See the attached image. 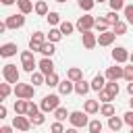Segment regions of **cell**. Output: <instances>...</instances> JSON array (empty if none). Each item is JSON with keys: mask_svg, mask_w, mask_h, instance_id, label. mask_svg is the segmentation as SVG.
Returning <instances> with one entry per match:
<instances>
[{"mask_svg": "<svg viewBox=\"0 0 133 133\" xmlns=\"http://www.w3.org/2000/svg\"><path fill=\"white\" fill-rule=\"evenodd\" d=\"M12 91H15L17 100H31L33 94H35V85H31V83H17Z\"/></svg>", "mask_w": 133, "mask_h": 133, "instance_id": "1", "label": "cell"}, {"mask_svg": "<svg viewBox=\"0 0 133 133\" xmlns=\"http://www.w3.org/2000/svg\"><path fill=\"white\" fill-rule=\"evenodd\" d=\"M58 104H60V96L58 94H48V96H44L39 108H42V112H54L58 108Z\"/></svg>", "mask_w": 133, "mask_h": 133, "instance_id": "2", "label": "cell"}, {"mask_svg": "<svg viewBox=\"0 0 133 133\" xmlns=\"http://www.w3.org/2000/svg\"><path fill=\"white\" fill-rule=\"evenodd\" d=\"M21 66H23V71H27V73H35L37 62H35L31 50H23V52H21Z\"/></svg>", "mask_w": 133, "mask_h": 133, "instance_id": "3", "label": "cell"}, {"mask_svg": "<svg viewBox=\"0 0 133 133\" xmlns=\"http://www.w3.org/2000/svg\"><path fill=\"white\" fill-rule=\"evenodd\" d=\"M2 77H4V81L6 83H19V77H21V73H19V69H17V64H12V62H8V64H4V69H2Z\"/></svg>", "mask_w": 133, "mask_h": 133, "instance_id": "4", "label": "cell"}, {"mask_svg": "<svg viewBox=\"0 0 133 133\" xmlns=\"http://www.w3.org/2000/svg\"><path fill=\"white\" fill-rule=\"evenodd\" d=\"M69 123H71V127H75V129L87 127V125H89V121H87V112H81V110H75V112H71V116H69Z\"/></svg>", "mask_w": 133, "mask_h": 133, "instance_id": "5", "label": "cell"}, {"mask_svg": "<svg viewBox=\"0 0 133 133\" xmlns=\"http://www.w3.org/2000/svg\"><path fill=\"white\" fill-rule=\"evenodd\" d=\"M75 27L79 29V33H85V31H91V29L96 27V19H94L91 15H83V17H79V19H77V23H75Z\"/></svg>", "mask_w": 133, "mask_h": 133, "instance_id": "6", "label": "cell"}, {"mask_svg": "<svg viewBox=\"0 0 133 133\" xmlns=\"http://www.w3.org/2000/svg\"><path fill=\"white\" fill-rule=\"evenodd\" d=\"M6 29H21L25 25V15L23 12H17V15H8L6 21H4Z\"/></svg>", "mask_w": 133, "mask_h": 133, "instance_id": "7", "label": "cell"}, {"mask_svg": "<svg viewBox=\"0 0 133 133\" xmlns=\"http://www.w3.org/2000/svg\"><path fill=\"white\" fill-rule=\"evenodd\" d=\"M12 127L19 129L21 133H25V131H29L33 125H31L29 116H25V114H15V118H12Z\"/></svg>", "mask_w": 133, "mask_h": 133, "instance_id": "8", "label": "cell"}, {"mask_svg": "<svg viewBox=\"0 0 133 133\" xmlns=\"http://www.w3.org/2000/svg\"><path fill=\"white\" fill-rule=\"evenodd\" d=\"M44 44H46V35H44L42 31H35V33L29 37V50H31V52H39Z\"/></svg>", "mask_w": 133, "mask_h": 133, "instance_id": "9", "label": "cell"}, {"mask_svg": "<svg viewBox=\"0 0 133 133\" xmlns=\"http://www.w3.org/2000/svg\"><path fill=\"white\" fill-rule=\"evenodd\" d=\"M104 77H106L108 81H118V79H123V77H125V66H118V64H114V66H108Z\"/></svg>", "mask_w": 133, "mask_h": 133, "instance_id": "10", "label": "cell"}, {"mask_svg": "<svg viewBox=\"0 0 133 133\" xmlns=\"http://www.w3.org/2000/svg\"><path fill=\"white\" fill-rule=\"evenodd\" d=\"M81 42H83V48L94 50V48L98 46V35H96L94 31H85V33H81Z\"/></svg>", "mask_w": 133, "mask_h": 133, "instance_id": "11", "label": "cell"}, {"mask_svg": "<svg viewBox=\"0 0 133 133\" xmlns=\"http://www.w3.org/2000/svg\"><path fill=\"white\" fill-rule=\"evenodd\" d=\"M129 50L127 48H123V46H116L114 50H112V58H114V62L116 64H123V62H127L129 60Z\"/></svg>", "mask_w": 133, "mask_h": 133, "instance_id": "12", "label": "cell"}, {"mask_svg": "<svg viewBox=\"0 0 133 133\" xmlns=\"http://www.w3.org/2000/svg\"><path fill=\"white\" fill-rule=\"evenodd\" d=\"M37 69H39V73H44L46 77L52 75V73H56V71H54V62H52V58H42V60L37 62Z\"/></svg>", "mask_w": 133, "mask_h": 133, "instance_id": "13", "label": "cell"}, {"mask_svg": "<svg viewBox=\"0 0 133 133\" xmlns=\"http://www.w3.org/2000/svg\"><path fill=\"white\" fill-rule=\"evenodd\" d=\"M17 44H12V42H6V44H2L0 46V56H4V58H10V56H15L17 54Z\"/></svg>", "mask_w": 133, "mask_h": 133, "instance_id": "14", "label": "cell"}, {"mask_svg": "<svg viewBox=\"0 0 133 133\" xmlns=\"http://www.w3.org/2000/svg\"><path fill=\"white\" fill-rule=\"evenodd\" d=\"M73 91H75V83H73L71 79H64V81L58 83V94H60V96H69V94H73Z\"/></svg>", "mask_w": 133, "mask_h": 133, "instance_id": "15", "label": "cell"}, {"mask_svg": "<svg viewBox=\"0 0 133 133\" xmlns=\"http://www.w3.org/2000/svg\"><path fill=\"white\" fill-rule=\"evenodd\" d=\"M114 37H116V33L108 29V31H104V33L98 35V44H100V46H110V44L114 42Z\"/></svg>", "mask_w": 133, "mask_h": 133, "instance_id": "16", "label": "cell"}, {"mask_svg": "<svg viewBox=\"0 0 133 133\" xmlns=\"http://www.w3.org/2000/svg\"><path fill=\"white\" fill-rule=\"evenodd\" d=\"M106 83H108V79H106L104 75H96V77L91 79V89H94V91H102V89L106 87Z\"/></svg>", "mask_w": 133, "mask_h": 133, "instance_id": "17", "label": "cell"}, {"mask_svg": "<svg viewBox=\"0 0 133 133\" xmlns=\"http://www.w3.org/2000/svg\"><path fill=\"white\" fill-rule=\"evenodd\" d=\"M100 100H85V104H83V110L87 112V114H96V112H100Z\"/></svg>", "mask_w": 133, "mask_h": 133, "instance_id": "18", "label": "cell"}, {"mask_svg": "<svg viewBox=\"0 0 133 133\" xmlns=\"http://www.w3.org/2000/svg\"><path fill=\"white\" fill-rule=\"evenodd\" d=\"M66 79H71L73 83H77V81L83 79V71H81L79 66H71V69L66 71Z\"/></svg>", "mask_w": 133, "mask_h": 133, "instance_id": "19", "label": "cell"}, {"mask_svg": "<svg viewBox=\"0 0 133 133\" xmlns=\"http://www.w3.org/2000/svg\"><path fill=\"white\" fill-rule=\"evenodd\" d=\"M89 89H91V83H87L85 79H81V81L75 83V94H77V96H85Z\"/></svg>", "mask_w": 133, "mask_h": 133, "instance_id": "20", "label": "cell"}, {"mask_svg": "<svg viewBox=\"0 0 133 133\" xmlns=\"http://www.w3.org/2000/svg\"><path fill=\"white\" fill-rule=\"evenodd\" d=\"M17 6H19V12H23V15H29L31 10H35V4L31 0H19Z\"/></svg>", "mask_w": 133, "mask_h": 133, "instance_id": "21", "label": "cell"}, {"mask_svg": "<svg viewBox=\"0 0 133 133\" xmlns=\"http://www.w3.org/2000/svg\"><path fill=\"white\" fill-rule=\"evenodd\" d=\"M29 110V100H17L15 102V114H25L27 116Z\"/></svg>", "mask_w": 133, "mask_h": 133, "instance_id": "22", "label": "cell"}, {"mask_svg": "<svg viewBox=\"0 0 133 133\" xmlns=\"http://www.w3.org/2000/svg\"><path fill=\"white\" fill-rule=\"evenodd\" d=\"M123 123H125V121H123L121 116H110V118H108V127H110V131H116V133L121 131Z\"/></svg>", "mask_w": 133, "mask_h": 133, "instance_id": "23", "label": "cell"}, {"mask_svg": "<svg viewBox=\"0 0 133 133\" xmlns=\"http://www.w3.org/2000/svg\"><path fill=\"white\" fill-rule=\"evenodd\" d=\"M48 4H46V0H37L35 2V15H39V17H48Z\"/></svg>", "mask_w": 133, "mask_h": 133, "instance_id": "24", "label": "cell"}, {"mask_svg": "<svg viewBox=\"0 0 133 133\" xmlns=\"http://www.w3.org/2000/svg\"><path fill=\"white\" fill-rule=\"evenodd\" d=\"M48 42H52V44H56V42H60V37H62V31L58 29V27H52L50 31H48Z\"/></svg>", "mask_w": 133, "mask_h": 133, "instance_id": "25", "label": "cell"}, {"mask_svg": "<svg viewBox=\"0 0 133 133\" xmlns=\"http://www.w3.org/2000/svg\"><path fill=\"white\" fill-rule=\"evenodd\" d=\"M42 54H44V58H52V54L56 52V48H54V44L52 42H46L44 46H42V50H39Z\"/></svg>", "mask_w": 133, "mask_h": 133, "instance_id": "26", "label": "cell"}, {"mask_svg": "<svg viewBox=\"0 0 133 133\" xmlns=\"http://www.w3.org/2000/svg\"><path fill=\"white\" fill-rule=\"evenodd\" d=\"M29 83H33V85H46V75L39 73V71H35V73H31V81Z\"/></svg>", "mask_w": 133, "mask_h": 133, "instance_id": "27", "label": "cell"}, {"mask_svg": "<svg viewBox=\"0 0 133 133\" xmlns=\"http://www.w3.org/2000/svg\"><path fill=\"white\" fill-rule=\"evenodd\" d=\"M58 29L62 31V35H71V33H73V31H75L77 27H75L73 23H69V21H62V23L58 25Z\"/></svg>", "mask_w": 133, "mask_h": 133, "instance_id": "28", "label": "cell"}, {"mask_svg": "<svg viewBox=\"0 0 133 133\" xmlns=\"http://www.w3.org/2000/svg\"><path fill=\"white\" fill-rule=\"evenodd\" d=\"M104 89H106V91H108L112 98H116V96H118V91H121V87H118V83H116V81H108Z\"/></svg>", "mask_w": 133, "mask_h": 133, "instance_id": "29", "label": "cell"}, {"mask_svg": "<svg viewBox=\"0 0 133 133\" xmlns=\"http://www.w3.org/2000/svg\"><path fill=\"white\" fill-rule=\"evenodd\" d=\"M54 116H56V121H66L69 116H71V112H66V108H62V106H58L56 110H54Z\"/></svg>", "mask_w": 133, "mask_h": 133, "instance_id": "30", "label": "cell"}, {"mask_svg": "<svg viewBox=\"0 0 133 133\" xmlns=\"http://www.w3.org/2000/svg\"><path fill=\"white\" fill-rule=\"evenodd\" d=\"M87 129H89V133H102V121H100V118H94V121H89Z\"/></svg>", "mask_w": 133, "mask_h": 133, "instance_id": "31", "label": "cell"}, {"mask_svg": "<svg viewBox=\"0 0 133 133\" xmlns=\"http://www.w3.org/2000/svg\"><path fill=\"white\" fill-rule=\"evenodd\" d=\"M29 121H31V125H33V127H39V125H44V123H46V112H37V114H35V116H31Z\"/></svg>", "mask_w": 133, "mask_h": 133, "instance_id": "32", "label": "cell"}, {"mask_svg": "<svg viewBox=\"0 0 133 133\" xmlns=\"http://www.w3.org/2000/svg\"><path fill=\"white\" fill-rule=\"evenodd\" d=\"M77 4H79V8H81V10L89 12V10L96 6V0H77Z\"/></svg>", "mask_w": 133, "mask_h": 133, "instance_id": "33", "label": "cell"}, {"mask_svg": "<svg viewBox=\"0 0 133 133\" xmlns=\"http://www.w3.org/2000/svg\"><path fill=\"white\" fill-rule=\"evenodd\" d=\"M104 19L108 21V25H110V27H114V25H116V23L121 21V19H118V15H116L114 10H110V12H106V15H104Z\"/></svg>", "mask_w": 133, "mask_h": 133, "instance_id": "34", "label": "cell"}, {"mask_svg": "<svg viewBox=\"0 0 133 133\" xmlns=\"http://www.w3.org/2000/svg\"><path fill=\"white\" fill-rule=\"evenodd\" d=\"M108 21L106 19H96V31L98 33H104V31H108Z\"/></svg>", "mask_w": 133, "mask_h": 133, "instance_id": "35", "label": "cell"}, {"mask_svg": "<svg viewBox=\"0 0 133 133\" xmlns=\"http://www.w3.org/2000/svg\"><path fill=\"white\" fill-rule=\"evenodd\" d=\"M58 83H60V77H58L56 73H52V75L46 77V85H48V87H58Z\"/></svg>", "mask_w": 133, "mask_h": 133, "instance_id": "36", "label": "cell"}, {"mask_svg": "<svg viewBox=\"0 0 133 133\" xmlns=\"http://www.w3.org/2000/svg\"><path fill=\"white\" fill-rule=\"evenodd\" d=\"M100 114L102 116H114V106L112 104H102V108H100Z\"/></svg>", "mask_w": 133, "mask_h": 133, "instance_id": "37", "label": "cell"}, {"mask_svg": "<svg viewBox=\"0 0 133 133\" xmlns=\"http://www.w3.org/2000/svg\"><path fill=\"white\" fill-rule=\"evenodd\" d=\"M46 19H48V23H50V25H60V23H62V21H60V15H58V12H54V10H50Z\"/></svg>", "mask_w": 133, "mask_h": 133, "instance_id": "38", "label": "cell"}, {"mask_svg": "<svg viewBox=\"0 0 133 133\" xmlns=\"http://www.w3.org/2000/svg\"><path fill=\"white\" fill-rule=\"evenodd\" d=\"M127 25H129V23H123V21H118V23L112 27V31H114L116 35H125V33H127Z\"/></svg>", "mask_w": 133, "mask_h": 133, "instance_id": "39", "label": "cell"}, {"mask_svg": "<svg viewBox=\"0 0 133 133\" xmlns=\"http://www.w3.org/2000/svg\"><path fill=\"white\" fill-rule=\"evenodd\" d=\"M98 100H100L102 104H110V102H112L114 98H112V96H110V94H108L106 89H102V91H98Z\"/></svg>", "mask_w": 133, "mask_h": 133, "instance_id": "40", "label": "cell"}, {"mask_svg": "<svg viewBox=\"0 0 133 133\" xmlns=\"http://www.w3.org/2000/svg\"><path fill=\"white\" fill-rule=\"evenodd\" d=\"M108 2H110V8H112L114 12L125 10V6H127V4H125V0H108Z\"/></svg>", "mask_w": 133, "mask_h": 133, "instance_id": "41", "label": "cell"}, {"mask_svg": "<svg viewBox=\"0 0 133 133\" xmlns=\"http://www.w3.org/2000/svg\"><path fill=\"white\" fill-rule=\"evenodd\" d=\"M123 12H125V19H127V23H129V25H133V4H127Z\"/></svg>", "mask_w": 133, "mask_h": 133, "instance_id": "42", "label": "cell"}, {"mask_svg": "<svg viewBox=\"0 0 133 133\" xmlns=\"http://www.w3.org/2000/svg\"><path fill=\"white\" fill-rule=\"evenodd\" d=\"M10 94V83H2L0 85V100H6Z\"/></svg>", "mask_w": 133, "mask_h": 133, "instance_id": "43", "label": "cell"}, {"mask_svg": "<svg viewBox=\"0 0 133 133\" xmlns=\"http://www.w3.org/2000/svg\"><path fill=\"white\" fill-rule=\"evenodd\" d=\"M66 129L62 127V123L60 121H56V123H52V127H50V133H64Z\"/></svg>", "mask_w": 133, "mask_h": 133, "instance_id": "44", "label": "cell"}, {"mask_svg": "<svg viewBox=\"0 0 133 133\" xmlns=\"http://www.w3.org/2000/svg\"><path fill=\"white\" fill-rule=\"evenodd\" d=\"M123 121H125V125H129V127L133 129V110H127V112L123 114Z\"/></svg>", "mask_w": 133, "mask_h": 133, "instance_id": "45", "label": "cell"}, {"mask_svg": "<svg viewBox=\"0 0 133 133\" xmlns=\"http://www.w3.org/2000/svg\"><path fill=\"white\" fill-rule=\"evenodd\" d=\"M37 112H39V108H37V106H35V104H33L31 100H29V110H27V116L31 118V116H35Z\"/></svg>", "mask_w": 133, "mask_h": 133, "instance_id": "46", "label": "cell"}, {"mask_svg": "<svg viewBox=\"0 0 133 133\" xmlns=\"http://www.w3.org/2000/svg\"><path fill=\"white\" fill-rule=\"evenodd\" d=\"M123 79H127L129 83L133 81V64H131V66H125V77H123Z\"/></svg>", "mask_w": 133, "mask_h": 133, "instance_id": "47", "label": "cell"}, {"mask_svg": "<svg viewBox=\"0 0 133 133\" xmlns=\"http://www.w3.org/2000/svg\"><path fill=\"white\" fill-rule=\"evenodd\" d=\"M0 133H12V127H8V125H2V127H0Z\"/></svg>", "mask_w": 133, "mask_h": 133, "instance_id": "48", "label": "cell"}, {"mask_svg": "<svg viewBox=\"0 0 133 133\" xmlns=\"http://www.w3.org/2000/svg\"><path fill=\"white\" fill-rule=\"evenodd\" d=\"M0 118H6V106L4 104L0 106Z\"/></svg>", "mask_w": 133, "mask_h": 133, "instance_id": "49", "label": "cell"}, {"mask_svg": "<svg viewBox=\"0 0 133 133\" xmlns=\"http://www.w3.org/2000/svg\"><path fill=\"white\" fill-rule=\"evenodd\" d=\"M127 94H129V96H133V81H131V83H127Z\"/></svg>", "mask_w": 133, "mask_h": 133, "instance_id": "50", "label": "cell"}, {"mask_svg": "<svg viewBox=\"0 0 133 133\" xmlns=\"http://www.w3.org/2000/svg\"><path fill=\"white\" fill-rule=\"evenodd\" d=\"M15 2H19V0H2L4 6H10V4H15Z\"/></svg>", "mask_w": 133, "mask_h": 133, "instance_id": "51", "label": "cell"}, {"mask_svg": "<svg viewBox=\"0 0 133 133\" xmlns=\"http://www.w3.org/2000/svg\"><path fill=\"white\" fill-rule=\"evenodd\" d=\"M64 133H79V131H77V129H75V127H71V129H66V131H64Z\"/></svg>", "mask_w": 133, "mask_h": 133, "instance_id": "52", "label": "cell"}, {"mask_svg": "<svg viewBox=\"0 0 133 133\" xmlns=\"http://www.w3.org/2000/svg\"><path fill=\"white\" fill-rule=\"evenodd\" d=\"M129 106H131V110H133V96H131V100H129Z\"/></svg>", "mask_w": 133, "mask_h": 133, "instance_id": "53", "label": "cell"}, {"mask_svg": "<svg viewBox=\"0 0 133 133\" xmlns=\"http://www.w3.org/2000/svg\"><path fill=\"white\" fill-rule=\"evenodd\" d=\"M129 60H131V64H133V52H131V56H129Z\"/></svg>", "mask_w": 133, "mask_h": 133, "instance_id": "54", "label": "cell"}, {"mask_svg": "<svg viewBox=\"0 0 133 133\" xmlns=\"http://www.w3.org/2000/svg\"><path fill=\"white\" fill-rule=\"evenodd\" d=\"M56 2H60V4H62V2H66V0H56Z\"/></svg>", "mask_w": 133, "mask_h": 133, "instance_id": "55", "label": "cell"}, {"mask_svg": "<svg viewBox=\"0 0 133 133\" xmlns=\"http://www.w3.org/2000/svg\"><path fill=\"white\" fill-rule=\"evenodd\" d=\"M96 2H106V0H96Z\"/></svg>", "mask_w": 133, "mask_h": 133, "instance_id": "56", "label": "cell"}, {"mask_svg": "<svg viewBox=\"0 0 133 133\" xmlns=\"http://www.w3.org/2000/svg\"><path fill=\"white\" fill-rule=\"evenodd\" d=\"M131 133H133V129H131Z\"/></svg>", "mask_w": 133, "mask_h": 133, "instance_id": "57", "label": "cell"}]
</instances>
